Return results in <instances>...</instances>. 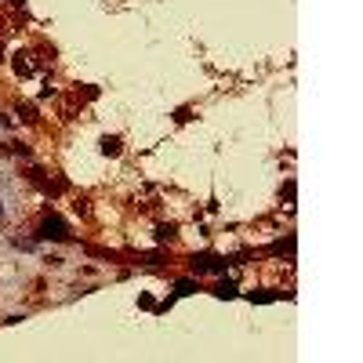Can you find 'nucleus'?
Listing matches in <instances>:
<instances>
[{
	"mask_svg": "<svg viewBox=\"0 0 363 363\" xmlns=\"http://www.w3.org/2000/svg\"><path fill=\"white\" fill-rule=\"evenodd\" d=\"M102 153L116 156V153H120V142H116V138H102Z\"/></svg>",
	"mask_w": 363,
	"mask_h": 363,
	"instance_id": "nucleus-3",
	"label": "nucleus"
},
{
	"mask_svg": "<svg viewBox=\"0 0 363 363\" xmlns=\"http://www.w3.org/2000/svg\"><path fill=\"white\" fill-rule=\"evenodd\" d=\"M196 269H200V273H218V269H225V262H218V258L203 254V258H196Z\"/></svg>",
	"mask_w": 363,
	"mask_h": 363,
	"instance_id": "nucleus-2",
	"label": "nucleus"
},
{
	"mask_svg": "<svg viewBox=\"0 0 363 363\" xmlns=\"http://www.w3.org/2000/svg\"><path fill=\"white\" fill-rule=\"evenodd\" d=\"M40 236H51V240H66L69 232H66V225H62V218H48L40 225Z\"/></svg>",
	"mask_w": 363,
	"mask_h": 363,
	"instance_id": "nucleus-1",
	"label": "nucleus"
},
{
	"mask_svg": "<svg viewBox=\"0 0 363 363\" xmlns=\"http://www.w3.org/2000/svg\"><path fill=\"white\" fill-rule=\"evenodd\" d=\"M218 294H222V298H232V294H236V287H232V283H222Z\"/></svg>",
	"mask_w": 363,
	"mask_h": 363,
	"instance_id": "nucleus-4",
	"label": "nucleus"
}]
</instances>
